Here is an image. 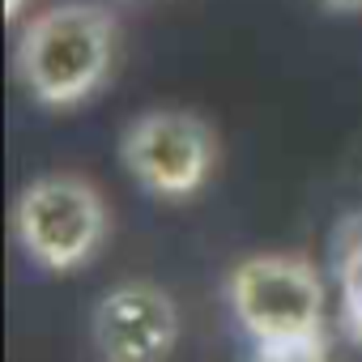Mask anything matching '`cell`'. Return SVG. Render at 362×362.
<instances>
[{
  "instance_id": "cell-6",
  "label": "cell",
  "mask_w": 362,
  "mask_h": 362,
  "mask_svg": "<svg viewBox=\"0 0 362 362\" xmlns=\"http://www.w3.org/2000/svg\"><path fill=\"white\" fill-rule=\"evenodd\" d=\"M328 9H341V13H358L362 9V0H324Z\"/></svg>"
},
{
  "instance_id": "cell-1",
  "label": "cell",
  "mask_w": 362,
  "mask_h": 362,
  "mask_svg": "<svg viewBox=\"0 0 362 362\" xmlns=\"http://www.w3.org/2000/svg\"><path fill=\"white\" fill-rule=\"evenodd\" d=\"M115 56H119L115 13L90 5V0H64V5L39 9L18 30L13 73L39 107L69 111L107 86Z\"/></svg>"
},
{
  "instance_id": "cell-7",
  "label": "cell",
  "mask_w": 362,
  "mask_h": 362,
  "mask_svg": "<svg viewBox=\"0 0 362 362\" xmlns=\"http://www.w3.org/2000/svg\"><path fill=\"white\" fill-rule=\"evenodd\" d=\"M26 5H30V0H5V13H9V22H18Z\"/></svg>"
},
{
  "instance_id": "cell-4",
  "label": "cell",
  "mask_w": 362,
  "mask_h": 362,
  "mask_svg": "<svg viewBox=\"0 0 362 362\" xmlns=\"http://www.w3.org/2000/svg\"><path fill=\"white\" fill-rule=\"evenodd\" d=\"M222 145L205 115L188 107H149L119 132V162L136 188L158 201H192L218 170Z\"/></svg>"
},
{
  "instance_id": "cell-2",
  "label": "cell",
  "mask_w": 362,
  "mask_h": 362,
  "mask_svg": "<svg viewBox=\"0 0 362 362\" xmlns=\"http://www.w3.org/2000/svg\"><path fill=\"white\" fill-rule=\"evenodd\" d=\"M226 298L239 328L269 354H298L324 332V281L303 256L260 252L230 269Z\"/></svg>"
},
{
  "instance_id": "cell-3",
  "label": "cell",
  "mask_w": 362,
  "mask_h": 362,
  "mask_svg": "<svg viewBox=\"0 0 362 362\" xmlns=\"http://www.w3.org/2000/svg\"><path fill=\"white\" fill-rule=\"evenodd\" d=\"M111 235L103 192L77 170L35 175L13 201V239L43 273L86 269Z\"/></svg>"
},
{
  "instance_id": "cell-5",
  "label": "cell",
  "mask_w": 362,
  "mask_h": 362,
  "mask_svg": "<svg viewBox=\"0 0 362 362\" xmlns=\"http://www.w3.org/2000/svg\"><path fill=\"white\" fill-rule=\"evenodd\" d=\"M98 362H166L179 345V303L158 281H119L90 311Z\"/></svg>"
}]
</instances>
